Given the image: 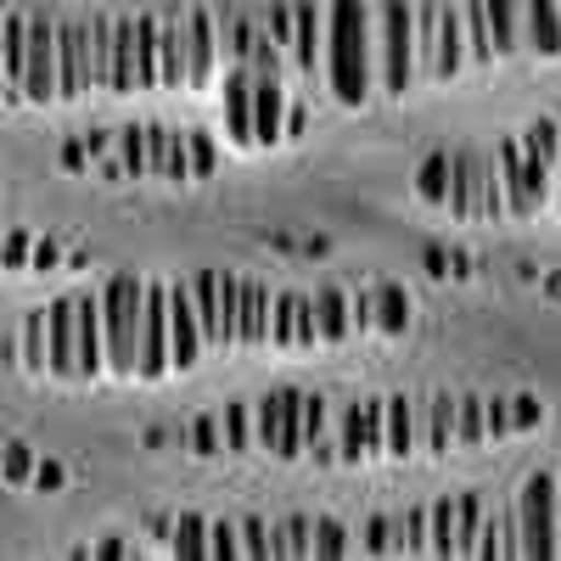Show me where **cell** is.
Instances as JSON below:
<instances>
[{
    "label": "cell",
    "instance_id": "cell-36",
    "mask_svg": "<svg viewBox=\"0 0 561 561\" xmlns=\"http://www.w3.org/2000/svg\"><path fill=\"white\" fill-rule=\"evenodd\" d=\"M242 556H253V561H280V528H270L264 517H248L242 523Z\"/></svg>",
    "mask_w": 561,
    "mask_h": 561
},
{
    "label": "cell",
    "instance_id": "cell-8",
    "mask_svg": "<svg viewBox=\"0 0 561 561\" xmlns=\"http://www.w3.org/2000/svg\"><path fill=\"white\" fill-rule=\"evenodd\" d=\"M494 163H500V180H505V208H511V214H539V208H545V192H539V180H534V169H528L523 140H500Z\"/></svg>",
    "mask_w": 561,
    "mask_h": 561
},
{
    "label": "cell",
    "instance_id": "cell-34",
    "mask_svg": "<svg viewBox=\"0 0 561 561\" xmlns=\"http://www.w3.org/2000/svg\"><path fill=\"white\" fill-rule=\"evenodd\" d=\"M433 556H460V500L433 505Z\"/></svg>",
    "mask_w": 561,
    "mask_h": 561
},
{
    "label": "cell",
    "instance_id": "cell-16",
    "mask_svg": "<svg viewBox=\"0 0 561 561\" xmlns=\"http://www.w3.org/2000/svg\"><path fill=\"white\" fill-rule=\"evenodd\" d=\"M253 135H259V147H275V140H287V96H280V79L275 73H253Z\"/></svg>",
    "mask_w": 561,
    "mask_h": 561
},
{
    "label": "cell",
    "instance_id": "cell-26",
    "mask_svg": "<svg viewBox=\"0 0 561 561\" xmlns=\"http://www.w3.org/2000/svg\"><path fill=\"white\" fill-rule=\"evenodd\" d=\"M214 62H219L214 18H208V12H192V90H203V84L214 79Z\"/></svg>",
    "mask_w": 561,
    "mask_h": 561
},
{
    "label": "cell",
    "instance_id": "cell-40",
    "mask_svg": "<svg viewBox=\"0 0 561 561\" xmlns=\"http://www.w3.org/2000/svg\"><path fill=\"white\" fill-rule=\"evenodd\" d=\"M399 550L404 556H433V511H410L399 523Z\"/></svg>",
    "mask_w": 561,
    "mask_h": 561
},
{
    "label": "cell",
    "instance_id": "cell-33",
    "mask_svg": "<svg viewBox=\"0 0 561 561\" xmlns=\"http://www.w3.org/2000/svg\"><path fill=\"white\" fill-rule=\"evenodd\" d=\"M483 528H489L483 494H460V556H478L483 550Z\"/></svg>",
    "mask_w": 561,
    "mask_h": 561
},
{
    "label": "cell",
    "instance_id": "cell-38",
    "mask_svg": "<svg viewBox=\"0 0 561 561\" xmlns=\"http://www.w3.org/2000/svg\"><path fill=\"white\" fill-rule=\"evenodd\" d=\"M225 444L237 449V455H242V449H253V444H259V410L230 404V410H225Z\"/></svg>",
    "mask_w": 561,
    "mask_h": 561
},
{
    "label": "cell",
    "instance_id": "cell-51",
    "mask_svg": "<svg viewBox=\"0 0 561 561\" xmlns=\"http://www.w3.org/2000/svg\"><path fill=\"white\" fill-rule=\"evenodd\" d=\"M511 410H517V433H528V427H539V421H545V404L539 399H511Z\"/></svg>",
    "mask_w": 561,
    "mask_h": 561
},
{
    "label": "cell",
    "instance_id": "cell-15",
    "mask_svg": "<svg viewBox=\"0 0 561 561\" xmlns=\"http://www.w3.org/2000/svg\"><path fill=\"white\" fill-rule=\"evenodd\" d=\"M489 7V28H494V57H523L528 51V7L523 0H483Z\"/></svg>",
    "mask_w": 561,
    "mask_h": 561
},
{
    "label": "cell",
    "instance_id": "cell-35",
    "mask_svg": "<svg viewBox=\"0 0 561 561\" xmlns=\"http://www.w3.org/2000/svg\"><path fill=\"white\" fill-rule=\"evenodd\" d=\"M455 444H460V449L489 444V399H478V393L460 399V438H455Z\"/></svg>",
    "mask_w": 561,
    "mask_h": 561
},
{
    "label": "cell",
    "instance_id": "cell-44",
    "mask_svg": "<svg viewBox=\"0 0 561 561\" xmlns=\"http://www.w3.org/2000/svg\"><path fill=\"white\" fill-rule=\"evenodd\" d=\"M359 550H365V556H404V550H399V523H388V517H370V523H365Z\"/></svg>",
    "mask_w": 561,
    "mask_h": 561
},
{
    "label": "cell",
    "instance_id": "cell-28",
    "mask_svg": "<svg viewBox=\"0 0 561 561\" xmlns=\"http://www.w3.org/2000/svg\"><path fill=\"white\" fill-rule=\"evenodd\" d=\"M169 545H174L180 561H208V556H214V523H203V517H180Z\"/></svg>",
    "mask_w": 561,
    "mask_h": 561
},
{
    "label": "cell",
    "instance_id": "cell-47",
    "mask_svg": "<svg viewBox=\"0 0 561 561\" xmlns=\"http://www.w3.org/2000/svg\"><path fill=\"white\" fill-rule=\"evenodd\" d=\"M185 147H192V180H208V174H214V163H219L214 140H208V135H185Z\"/></svg>",
    "mask_w": 561,
    "mask_h": 561
},
{
    "label": "cell",
    "instance_id": "cell-46",
    "mask_svg": "<svg viewBox=\"0 0 561 561\" xmlns=\"http://www.w3.org/2000/svg\"><path fill=\"white\" fill-rule=\"evenodd\" d=\"M517 433V410H511V393H494L489 399V438L500 444V438H511Z\"/></svg>",
    "mask_w": 561,
    "mask_h": 561
},
{
    "label": "cell",
    "instance_id": "cell-10",
    "mask_svg": "<svg viewBox=\"0 0 561 561\" xmlns=\"http://www.w3.org/2000/svg\"><path fill=\"white\" fill-rule=\"evenodd\" d=\"M51 332V377H79V298H57L45 309Z\"/></svg>",
    "mask_w": 561,
    "mask_h": 561
},
{
    "label": "cell",
    "instance_id": "cell-3",
    "mask_svg": "<svg viewBox=\"0 0 561 561\" xmlns=\"http://www.w3.org/2000/svg\"><path fill=\"white\" fill-rule=\"evenodd\" d=\"M517 523H523V556L556 561L561 556V478L534 472L517 494Z\"/></svg>",
    "mask_w": 561,
    "mask_h": 561
},
{
    "label": "cell",
    "instance_id": "cell-23",
    "mask_svg": "<svg viewBox=\"0 0 561 561\" xmlns=\"http://www.w3.org/2000/svg\"><path fill=\"white\" fill-rule=\"evenodd\" d=\"M270 287H259V280H242V309H237V332L242 343H270Z\"/></svg>",
    "mask_w": 561,
    "mask_h": 561
},
{
    "label": "cell",
    "instance_id": "cell-12",
    "mask_svg": "<svg viewBox=\"0 0 561 561\" xmlns=\"http://www.w3.org/2000/svg\"><path fill=\"white\" fill-rule=\"evenodd\" d=\"M107 370V309L102 293L79 298V377H102Z\"/></svg>",
    "mask_w": 561,
    "mask_h": 561
},
{
    "label": "cell",
    "instance_id": "cell-39",
    "mask_svg": "<svg viewBox=\"0 0 561 561\" xmlns=\"http://www.w3.org/2000/svg\"><path fill=\"white\" fill-rule=\"evenodd\" d=\"M348 550H354V539H348V528L337 517H320L314 523V561H343Z\"/></svg>",
    "mask_w": 561,
    "mask_h": 561
},
{
    "label": "cell",
    "instance_id": "cell-9",
    "mask_svg": "<svg viewBox=\"0 0 561 561\" xmlns=\"http://www.w3.org/2000/svg\"><path fill=\"white\" fill-rule=\"evenodd\" d=\"M270 343L275 348H314L320 343V320H314V298L304 293H280L275 298V314H270Z\"/></svg>",
    "mask_w": 561,
    "mask_h": 561
},
{
    "label": "cell",
    "instance_id": "cell-30",
    "mask_svg": "<svg viewBox=\"0 0 561 561\" xmlns=\"http://www.w3.org/2000/svg\"><path fill=\"white\" fill-rule=\"evenodd\" d=\"M370 304H377V332H388V337L410 332V298H404V287H377Z\"/></svg>",
    "mask_w": 561,
    "mask_h": 561
},
{
    "label": "cell",
    "instance_id": "cell-45",
    "mask_svg": "<svg viewBox=\"0 0 561 561\" xmlns=\"http://www.w3.org/2000/svg\"><path fill=\"white\" fill-rule=\"evenodd\" d=\"M304 433H309L314 455H332V444H325V399L320 393H309V404H304Z\"/></svg>",
    "mask_w": 561,
    "mask_h": 561
},
{
    "label": "cell",
    "instance_id": "cell-11",
    "mask_svg": "<svg viewBox=\"0 0 561 561\" xmlns=\"http://www.w3.org/2000/svg\"><path fill=\"white\" fill-rule=\"evenodd\" d=\"M253 113H259V102H253V68L242 62L237 73L225 79V135L237 140V147H259Z\"/></svg>",
    "mask_w": 561,
    "mask_h": 561
},
{
    "label": "cell",
    "instance_id": "cell-48",
    "mask_svg": "<svg viewBox=\"0 0 561 561\" xmlns=\"http://www.w3.org/2000/svg\"><path fill=\"white\" fill-rule=\"evenodd\" d=\"M214 556L219 561L242 556V523H214Z\"/></svg>",
    "mask_w": 561,
    "mask_h": 561
},
{
    "label": "cell",
    "instance_id": "cell-43",
    "mask_svg": "<svg viewBox=\"0 0 561 561\" xmlns=\"http://www.w3.org/2000/svg\"><path fill=\"white\" fill-rule=\"evenodd\" d=\"M298 561V556H314V523L309 517H287L280 523V561Z\"/></svg>",
    "mask_w": 561,
    "mask_h": 561
},
{
    "label": "cell",
    "instance_id": "cell-37",
    "mask_svg": "<svg viewBox=\"0 0 561 561\" xmlns=\"http://www.w3.org/2000/svg\"><path fill=\"white\" fill-rule=\"evenodd\" d=\"M118 152H124V169H129V174H152V135L140 129V124H124Z\"/></svg>",
    "mask_w": 561,
    "mask_h": 561
},
{
    "label": "cell",
    "instance_id": "cell-31",
    "mask_svg": "<svg viewBox=\"0 0 561 561\" xmlns=\"http://www.w3.org/2000/svg\"><path fill=\"white\" fill-rule=\"evenodd\" d=\"M23 73H28V18H7V84L12 96H23Z\"/></svg>",
    "mask_w": 561,
    "mask_h": 561
},
{
    "label": "cell",
    "instance_id": "cell-50",
    "mask_svg": "<svg viewBox=\"0 0 561 561\" xmlns=\"http://www.w3.org/2000/svg\"><path fill=\"white\" fill-rule=\"evenodd\" d=\"M293 23H298V12H293V7H275V12H270V28H264V34H270L275 45H293Z\"/></svg>",
    "mask_w": 561,
    "mask_h": 561
},
{
    "label": "cell",
    "instance_id": "cell-20",
    "mask_svg": "<svg viewBox=\"0 0 561 561\" xmlns=\"http://www.w3.org/2000/svg\"><path fill=\"white\" fill-rule=\"evenodd\" d=\"M293 12H298V23H293V62L304 73H314V68H325V12H314V7H293Z\"/></svg>",
    "mask_w": 561,
    "mask_h": 561
},
{
    "label": "cell",
    "instance_id": "cell-13",
    "mask_svg": "<svg viewBox=\"0 0 561 561\" xmlns=\"http://www.w3.org/2000/svg\"><path fill=\"white\" fill-rule=\"evenodd\" d=\"M377 449H388V438H382V404H348L343 410V444H337V455L343 460H365Z\"/></svg>",
    "mask_w": 561,
    "mask_h": 561
},
{
    "label": "cell",
    "instance_id": "cell-24",
    "mask_svg": "<svg viewBox=\"0 0 561 561\" xmlns=\"http://www.w3.org/2000/svg\"><path fill=\"white\" fill-rule=\"evenodd\" d=\"M314 320H320V343H343L354 332V298L337 287L314 293Z\"/></svg>",
    "mask_w": 561,
    "mask_h": 561
},
{
    "label": "cell",
    "instance_id": "cell-42",
    "mask_svg": "<svg viewBox=\"0 0 561 561\" xmlns=\"http://www.w3.org/2000/svg\"><path fill=\"white\" fill-rule=\"evenodd\" d=\"M259 410V449H280V421H287V393H270L253 404Z\"/></svg>",
    "mask_w": 561,
    "mask_h": 561
},
{
    "label": "cell",
    "instance_id": "cell-2",
    "mask_svg": "<svg viewBox=\"0 0 561 561\" xmlns=\"http://www.w3.org/2000/svg\"><path fill=\"white\" fill-rule=\"evenodd\" d=\"M107 309V370L113 377H140V320H147V280L113 275L102 287Z\"/></svg>",
    "mask_w": 561,
    "mask_h": 561
},
{
    "label": "cell",
    "instance_id": "cell-41",
    "mask_svg": "<svg viewBox=\"0 0 561 561\" xmlns=\"http://www.w3.org/2000/svg\"><path fill=\"white\" fill-rule=\"evenodd\" d=\"M23 365L51 370V332H45V314H28V325H23Z\"/></svg>",
    "mask_w": 561,
    "mask_h": 561
},
{
    "label": "cell",
    "instance_id": "cell-4",
    "mask_svg": "<svg viewBox=\"0 0 561 561\" xmlns=\"http://www.w3.org/2000/svg\"><path fill=\"white\" fill-rule=\"evenodd\" d=\"M377 73L388 96H404V90L421 79V45H415V7L404 0H388L382 7V34H377Z\"/></svg>",
    "mask_w": 561,
    "mask_h": 561
},
{
    "label": "cell",
    "instance_id": "cell-1",
    "mask_svg": "<svg viewBox=\"0 0 561 561\" xmlns=\"http://www.w3.org/2000/svg\"><path fill=\"white\" fill-rule=\"evenodd\" d=\"M325 79L343 107H365L370 90L382 84L377 73V34H370L365 0H332L325 7Z\"/></svg>",
    "mask_w": 561,
    "mask_h": 561
},
{
    "label": "cell",
    "instance_id": "cell-25",
    "mask_svg": "<svg viewBox=\"0 0 561 561\" xmlns=\"http://www.w3.org/2000/svg\"><path fill=\"white\" fill-rule=\"evenodd\" d=\"M472 62L466 57V12L444 7V34H438V79H460V68Z\"/></svg>",
    "mask_w": 561,
    "mask_h": 561
},
{
    "label": "cell",
    "instance_id": "cell-17",
    "mask_svg": "<svg viewBox=\"0 0 561 561\" xmlns=\"http://www.w3.org/2000/svg\"><path fill=\"white\" fill-rule=\"evenodd\" d=\"M483 174H489V163H483L478 152H455L449 214H460V219H483Z\"/></svg>",
    "mask_w": 561,
    "mask_h": 561
},
{
    "label": "cell",
    "instance_id": "cell-32",
    "mask_svg": "<svg viewBox=\"0 0 561 561\" xmlns=\"http://www.w3.org/2000/svg\"><path fill=\"white\" fill-rule=\"evenodd\" d=\"M415 192L427 203H449V192H455V158L433 152L427 163H421V174H415Z\"/></svg>",
    "mask_w": 561,
    "mask_h": 561
},
{
    "label": "cell",
    "instance_id": "cell-54",
    "mask_svg": "<svg viewBox=\"0 0 561 561\" xmlns=\"http://www.w3.org/2000/svg\"><path fill=\"white\" fill-rule=\"evenodd\" d=\"M39 489H62V466L57 460H39Z\"/></svg>",
    "mask_w": 561,
    "mask_h": 561
},
{
    "label": "cell",
    "instance_id": "cell-14",
    "mask_svg": "<svg viewBox=\"0 0 561 561\" xmlns=\"http://www.w3.org/2000/svg\"><path fill=\"white\" fill-rule=\"evenodd\" d=\"M90 23H62V102L90 96Z\"/></svg>",
    "mask_w": 561,
    "mask_h": 561
},
{
    "label": "cell",
    "instance_id": "cell-22",
    "mask_svg": "<svg viewBox=\"0 0 561 561\" xmlns=\"http://www.w3.org/2000/svg\"><path fill=\"white\" fill-rule=\"evenodd\" d=\"M528 7V51L561 57V0H523Z\"/></svg>",
    "mask_w": 561,
    "mask_h": 561
},
{
    "label": "cell",
    "instance_id": "cell-6",
    "mask_svg": "<svg viewBox=\"0 0 561 561\" xmlns=\"http://www.w3.org/2000/svg\"><path fill=\"white\" fill-rule=\"evenodd\" d=\"M174 370V332H169V287L147 280V320H140V377Z\"/></svg>",
    "mask_w": 561,
    "mask_h": 561
},
{
    "label": "cell",
    "instance_id": "cell-21",
    "mask_svg": "<svg viewBox=\"0 0 561 561\" xmlns=\"http://www.w3.org/2000/svg\"><path fill=\"white\" fill-rule=\"evenodd\" d=\"M455 438H460V399L433 393V404H427V427H421V449H427V455H449Z\"/></svg>",
    "mask_w": 561,
    "mask_h": 561
},
{
    "label": "cell",
    "instance_id": "cell-53",
    "mask_svg": "<svg viewBox=\"0 0 561 561\" xmlns=\"http://www.w3.org/2000/svg\"><path fill=\"white\" fill-rule=\"evenodd\" d=\"M7 264H12V270L28 264V230H12V237H7Z\"/></svg>",
    "mask_w": 561,
    "mask_h": 561
},
{
    "label": "cell",
    "instance_id": "cell-52",
    "mask_svg": "<svg viewBox=\"0 0 561 561\" xmlns=\"http://www.w3.org/2000/svg\"><path fill=\"white\" fill-rule=\"evenodd\" d=\"M23 478H28V449L7 444V483H23Z\"/></svg>",
    "mask_w": 561,
    "mask_h": 561
},
{
    "label": "cell",
    "instance_id": "cell-29",
    "mask_svg": "<svg viewBox=\"0 0 561 561\" xmlns=\"http://www.w3.org/2000/svg\"><path fill=\"white\" fill-rule=\"evenodd\" d=\"M158 23L163 18H135V57H140V90L163 84V57H158Z\"/></svg>",
    "mask_w": 561,
    "mask_h": 561
},
{
    "label": "cell",
    "instance_id": "cell-27",
    "mask_svg": "<svg viewBox=\"0 0 561 561\" xmlns=\"http://www.w3.org/2000/svg\"><path fill=\"white\" fill-rule=\"evenodd\" d=\"M466 57H472V68H489V62H500L494 57V28H489V7L483 0H466Z\"/></svg>",
    "mask_w": 561,
    "mask_h": 561
},
{
    "label": "cell",
    "instance_id": "cell-55",
    "mask_svg": "<svg viewBox=\"0 0 561 561\" xmlns=\"http://www.w3.org/2000/svg\"><path fill=\"white\" fill-rule=\"evenodd\" d=\"M34 264L51 270V264H57V242H39V248H34Z\"/></svg>",
    "mask_w": 561,
    "mask_h": 561
},
{
    "label": "cell",
    "instance_id": "cell-56",
    "mask_svg": "<svg viewBox=\"0 0 561 561\" xmlns=\"http://www.w3.org/2000/svg\"><path fill=\"white\" fill-rule=\"evenodd\" d=\"M556 203H561V185H556Z\"/></svg>",
    "mask_w": 561,
    "mask_h": 561
},
{
    "label": "cell",
    "instance_id": "cell-7",
    "mask_svg": "<svg viewBox=\"0 0 561 561\" xmlns=\"http://www.w3.org/2000/svg\"><path fill=\"white\" fill-rule=\"evenodd\" d=\"M169 332H174V370H192L208 348V325L192 287H169Z\"/></svg>",
    "mask_w": 561,
    "mask_h": 561
},
{
    "label": "cell",
    "instance_id": "cell-19",
    "mask_svg": "<svg viewBox=\"0 0 561 561\" xmlns=\"http://www.w3.org/2000/svg\"><path fill=\"white\" fill-rule=\"evenodd\" d=\"M147 135H152V174H163V180H192V147H185V135H174L169 124H147Z\"/></svg>",
    "mask_w": 561,
    "mask_h": 561
},
{
    "label": "cell",
    "instance_id": "cell-5",
    "mask_svg": "<svg viewBox=\"0 0 561 561\" xmlns=\"http://www.w3.org/2000/svg\"><path fill=\"white\" fill-rule=\"evenodd\" d=\"M23 96L51 107L62 102V23L57 18H28V73Z\"/></svg>",
    "mask_w": 561,
    "mask_h": 561
},
{
    "label": "cell",
    "instance_id": "cell-49",
    "mask_svg": "<svg viewBox=\"0 0 561 561\" xmlns=\"http://www.w3.org/2000/svg\"><path fill=\"white\" fill-rule=\"evenodd\" d=\"M219 433H225V421H214V415H203V421H192V449H203V455H214V449H219Z\"/></svg>",
    "mask_w": 561,
    "mask_h": 561
},
{
    "label": "cell",
    "instance_id": "cell-18",
    "mask_svg": "<svg viewBox=\"0 0 561 561\" xmlns=\"http://www.w3.org/2000/svg\"><path fill=\"white\" fill-rule=\"evenodd\" d=\"M382 438H388L382 455H393V460H410V455L421 449V427H415V410H410L404 393L382 399Z\"/></svg>",
    "mask_w": 561,
    "mask_h": 561
}]
</instances>
